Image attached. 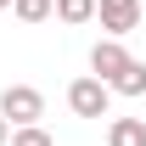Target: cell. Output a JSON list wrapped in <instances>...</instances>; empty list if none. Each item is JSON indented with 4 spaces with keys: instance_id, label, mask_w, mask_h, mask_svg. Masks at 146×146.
<instances>
[{
    "instance_id": "obj_1",
    "label": "cell",
    "mask_w": 146,
    "mask_h": 146,
    "mask_svg": "<svg viewBox=\"0 0 146 146\" xmlns=\"http://www.w3.org/2000/svg\"><path fill=\"white\" fill-rule=\"evenodd\" d=\"M68 107L79 112V118H107V107H112V84L107 79H73L68 84Z\"/></svg>"
},
{
    "instance_id": "obj_2",
    "label": "cell",
    "mask_w": 146,
    "mask_h": 146,
    "mask_svg": "<svg viewBox=\"0 0 146 146\" xmlns=\"http://www.w3.org/2000/svg\"><path fill=\"white\" fill-rule=\"evenodd\" d=\"M0 118H6V124H39V118H45V96H39L34 84H6Z\"/></svg>"
},
{
    "instance_id": "obj_3",
    "label": "cell",
    "mask_w": 146,
    "mask_h": 146,
    "mask_svg": "<svg viewBox=\"0 0 146 146\" xmlns=\"http://www.w3.org/2000/svg\"><path fill=\"white\" fill-rule=\"evenodd\" d=\"M96 23H101L112 39L135 34V28H141V0H96Z\"/></svg>"
},
{
    "instance_id": "obj_4",
    "label": "cell",
    "mask_w": 146,
    "mask_h": 146,
    "mask_svg": "<svg viewBox=\"0 0 146 146\" xmlns=\"http://www.w3.org/2000/svg\"><path fill=\"white\" fill-rule=\"evenodd\" d=\"M124 68H129L124 39H112V34H107V39H96V51H90V73H96V79H107V84H112Z\"/></svg>"
},
{
    "instance_id": "obj_5",
    "label": "cell",
    "mask_w": 146,
    "mask_h": 146,
    "mask_svg": "<svg viewBox=\"0 0 146 146\" xmlns=\"http://www.w3.org/2000/svg\"><path fill=\"white\" fill-rule=\"evenodd\" d=\"M107 146H146V118H112Z\"/></svg>"
},
{
    "instance_id": "obj_6",
    "label": "cell",
    "mask_w": 146,
    "mask_h": 146,
    "mask_svg": "<svg viewBox=\"0 0 146 146\" xmlns=\"http://www.w3.org/2000/svg\"><path fill=\"white\" fill-rule=\"evenodd\" d=\"M112 90H118V96H146V62H135V56H129V68L112 79Z\"/></svg>"
},
{
    "instance_id": "obj_7",
    "label": "cell",
    "mask_w": 146,
    "mask_h": 146,
    "mask_svg": "<svg viewBox=\"0 0 146 146\" xmlns=\"http://www.w3.org/2000/svg\"><path fill=\"white\" fill-rule=\"evenodd\" d=\"M56 23H96V0H56Z\"/></svg>"
},
{
    "instance_id": "obj_8",
    "label": "cell",
    "mask_w": 146,
    "mask_h": 146,
    "mask_svg": "<svg viewBox=\"0 0 146 146\" xmlns=\"http://www.w3.org/2000/svg\"><path fill=\"white\" fill-rule=\"evenodd\" d=\"M11 11H17V23H45L56 17V0H11Z\"/></svg>"
},
{
    "instance_id": "obj_9",
    "label": "cell",
    "mask_w": 146,
    "mask_h": 146,
    "mask_svg": "<svg viewBox=\"0 0 146 146\" xmlns=\"http://www.w3.org/2000/svg\"><path fill=\"white\" fill-rule=\"evenodd\" d=\"M6 146H56V141H51V135H45L39 124H17V135H11Z\"/></svg>"
},
{
    "instance_id": "obj_10",
    "label": "cell",
    "mask_w": 146,
    "mask_h": 146,
    "mask_svg": "<svg viewBox=\"0 0 146 146\" xmlns=\"http://www.w3.org/2000/svg\"><path fill=\"white\" fill-rule=\"evenodd\" d=\"M6 141H11V124H6V118H0V146H6Z\"/></svg>"
},
{
    "instance_id": "obj_11",
    "label": "cell",
    "mask_w": 146,
    "mask_h": 146,
    "mask_svg": "<svg viewBox=\"0 0 146 146\" xmlns=\"http://www.w3.org/2000/svg\"><path fill=\"white\" fill-rule=\"evenodd\" d=\"M6 6H11V0H0V11H6Z\"/></svg>"
}]
</instances>
